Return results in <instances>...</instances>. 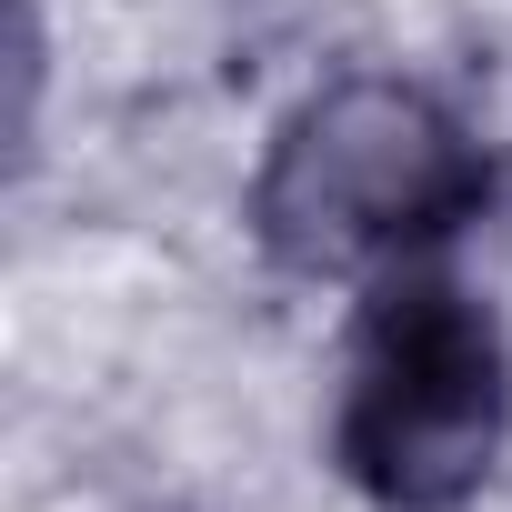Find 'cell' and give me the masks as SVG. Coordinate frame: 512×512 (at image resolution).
Instances as JSON below:
<instances>
[{"label":"cell","instance_id":"cell-2","mask_svg":"<svg viewBox=\"0 0 512 512\" xmlns=\"http://www.w3.org/2000/svg\"><path fill=\"white\" fill-rule=\"evenodd\" d=\"M512 442L502 322L442 272H382L352 332L332 462L382 512H462Z\"/></svg>","mask_w":512,"mask_h":512},{"label":"cell","instance_id":"cell-1","mask_svg":"<svg viewBox=\"0 0 512 512\" xmlns=\"http://www.w3.org/2000/svg\"><path fill=\"white\" fill-rule=\"evenodd\" d=\"M492 171L462 121L412 81H332L272 131V161L251 181V231L272 262L312 282H382L412 272V251L452 241L482 211Z\"/></svg>","mask_w":512,"mask_h":512}]
</instances>
